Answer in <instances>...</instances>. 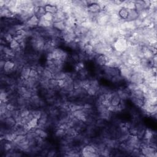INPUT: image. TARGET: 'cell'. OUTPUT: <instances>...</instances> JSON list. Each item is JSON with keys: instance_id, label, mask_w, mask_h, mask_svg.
I'll use <instances>...</instances> for the list:
<instances>
[{"instance_id": "f35d334b", "label": "cell", "mask_w": 157, "mask_h": 157, "mask_svg": "<svg viewBox=\"0 0 157 157\" xmlns=\"http://www.w3.org/2000/svg\"><path fill=\"white\" fill-rule=\"evenodd\" d=\"M82 52H84L87 55L89 56V55H91L93 54H95L93 52V47L89 44V43L87 44H85V46H84V49L82 51Z\"/></svg>"}, {"instance_id": "5bb4252c", "label": "cell", "mask_w": 157, "mask_h": 157, "mask_svg": "<svg viewBox=\"0 0 157 157\" xmlns=\"http://www.w3.org/2000/svg\"><path fill=\"white\" fill-rule=\"evenodd\" d=\"M73 114L74 117H76L80 121L83 122L84 123L85 122V121L87 120V118L88 117V115L86 114L83 109L78 110V111H76L75 112H73Z\"/></svg>"}, {"instance_id": "60d3db41", "label": "cell", "mask_w": 157, "mask_h": 157, "mask_svg": "<svg viewBox=\"0 0 157 157\" xmlns=\"http://www.w3.org/2000/svg\"><path fill=\"white\" fill-rule=\"evenodd\" d=\"M44 8H45L46 12H49V13H51L52 14H55V13H56V12L58 11V9L56 7L51 6L49 4H47V6H46Z\"/></svg>"}, {"instance_id": "ac0fdd59", "label": "cell", "mask_w": 157, "mask_h": 157, "mask_svg": "<svg viewBox=\"0 0 157 157\" xmlns=\"http://www.w3.org/2000/svg\"><path fill=\"white\" fill-rule=\"evenodd\" d=\"M121 101L120 98L117 95V93L116 92L115 90H114V91L112 93V98L111 99V104L112 106H117L120 104Z\"/></svg>"}, {"instance_id": "74e56055", "label": "cell", "mask_w": 157, "mask_h": 157, "mask_svg": "<svg viewBox=\"0 0 157 157\" xmlns=\"http://www.w3.org/2000/svg\"><path fill=\"white\" fill-rule=\"evenodd\" d=\"M30 114L32 115L33 118L39 119L40 118L42 114V109H30Z\"/></svg>"}, {"instance_id": "7c38bea8", "label": "cell", "mask_w": 157, "mask_h": 157, "mask_svg": "<svg viewBox=\"0 0 157 157\" xmlns=\"http://www.w3.org/2000/svg\"><path fill=\"white\" fill-rule=\"evenodd\" d=\"M31 70V66L28 64L25 65L20 73V77L23 79H27L29 78L30 71Z\"/></svg>"}, {"instance_id": "9c48e42d", "label": "cell", "mask_w": 157, "mask_h": 157, "mask_svg": "<svg viewBox=\"0 0 157 157\" xmlns=\"http://www.w3.org/2000/svg\"><path fill=\"white\" fill-rule=\"evenodd\" d=\"M144 77L143 74L141 73H133L128 82L136 84L137 85H139L144 82Z\"/></svg>"}, {"instance_id": "5b68a950", "label": "cell", "mask_w": 157, "mask_h": 157, "mask_svg": "<svg viewBox=\"0 0 157 157\" xmlns=\"http://www.w3.org/2000/svg\"><path fill=\"white\" fill-rule=\"evenodd\" d=\"M96 20L98 27H105L109 23V15L101 10L96 14Z\"/></svg>"}, {"instance_id": "603a6c76", "label": "cell", "mask_w": 157, "mask_h": 157, "mask_svg": "<svg viewBox=\"0 0 157 157\" xmlns=\"http://www.w3.org/2000/svg\"><path fill=\"white\" fill-rule=\"evenodd\" d=\"M129 100L131 102V103L134 106V107H136V108L140 109L144 104V100L139 99L134 96H131V95H130V98Z\"/></svg>"}, {"instance_id": "44dd1931", "label": "cell", "mask_w": 157, "mask_h": 157, "mask_svg": "<svg viewBox=\"0 0 157 157\" xmlns=\"http://www.w3.org/2000/svg\"><path fill=\"white\" fill-rule=\"evenodd\" d=\"M66 135V134L65 130H63L61 128H58L54 130V137L56 139L60 140V139H62V138H63Z\"/></svg>"}, {"instance_id": "7dc6e473", "label": "cell", "mask_w": 157, "mask_h": 157, "mask_svg": "<svg viewBox=\"0 0 157 157\" xmlns=\"http://www.w3.org/2000/svg\"><path fill=\"white\" fill-rule=\"evenodd\" d=\"M73 85H74V90L79 89L80 88H82V80L79 78H76L74 79L73 82Z\"/></svg>"}, {"instance_id": "52a82bcc", "label": "cell", "mask_w": 157, "mask_h": 157, "mask_svg": "<svg viewBox=\"0 0 157 157\" xmlns=\"http://www.w3.org/2000/svg\"><path fill=\"white\" fill-rule=\"evenodd\" d=\"M142 153L145 157H156L157 149L150 146H144L140 148Z\"/></svg>"}, {"instance_id": "2e32d148", "label": "cell", "mask_w": 157, "mask_h": 157, "mask_svg": "<svg viewBox=\"0 0 157 157\" xmlns=\"http://www.w3.org/2000/svg\"><path fill=\"white\" fill-rule=\"evenodd\" d=\"M0 16L1 18H11L14 17V15L6 7L0 8Z\"/></svg>"}, {"instance_id": "277c9868", "label": "cell", "mask_w": 157, "mask_h": 157, "mask_svg": "<svg viewBox=\"0 0 157 157\" xmlns=\"http://www.w3.org/2000/svg\"><path fill=\"white\" fill-rule=\"evenodd\" d=\"M120 75L123 78L125 83L128 82L130 78L133 74V66H130L126 65H122L118 68Z\"/></svg>"}, {"instance_id": "1f68e13d", "label": "cell", "mask_w": 157, "mask_h": 157, "mask_svg": "<svg viewBox=\"0 0 157 157\" xmlns=\"http://www.w3.org/2000/svg\"><path fill=\"white\" fill-rule=\"evenodd\" d=\"M99 89H96V88L90 86L87 89V95L93 96V97H96L98 95Z\"/></svg>"}, {"instance_id": "3957f363", "label": "cell", "mask_w": 157, "mask_h": 157, "mask_svg": "<svg viewBox=\"0 0 157 157\" xmlns=\"http://www.w3.org/2000/svg\"><path fill=\"white\" fill-rule=\"evenodd\" d=\"M112 47L115 51L120 52L121 53L125 52L128 48L127 39L122 36H120L115 41Z\"/></svg>"}, {"instance_id": "d590c367", "label": "cell", "mask_w": 157, "mask_h": 157, "mask_svg": "<svg viewBox=\"0 0 157 157\" xmlns=\"http://www.w3.org/2000/svg\"><path fill=\"white\" fill-rule=\"evenodd\" d=\"M131 96H134L141 100H144V98H145V95H144V93H143V92L139 89L134 90V92H131Z\"/></svg>"}, {"instance_id": "ab89813d", "label": "cell", "mask_w": 157, "mask_h": 157, "mask_svg": "<svg viewBox=\"0 0 157 157\" xmlns=\"http://www.w3.org/2000/svg\"><path fill=\"white\" fill-rule=\"evenodd\" d=\"M53 27L54 28H55L56 30H57L61 31V32L63 31H64L65 30V28H66V26H65V25L63 21L59 22H57V23H54Z\"/></svg>"}, {"instance_id": "7402d4cb", "label": "cell", "mask_w": 157, "mask_h": 157, "mask_svg": "<svg viewBox=\"0 0 157 157\" xmlns=\"http://www.w3.org/2000/svg\"><path fill=\"white\" fill-rule=\"evenodd\" d=\"M87 11H89V12H91V13H93V14H98V12H99L100 11H101V8H100V6H99V4L96 3V1L95 3L92 4L88 6Z\"/></svg>"}, {"instance_id": "f6af8a7d", "label": "cell", "mask_w": 157, "mask_h": 157, "mask_svg": "<svg viewBox=\"0 0 157 157\" xmlns=\"http://www.w3.org/2000/svg\"><path fill=\"white\" fill-rule=\"evenodd\" d=\"M65 131H66V135L73 136V137H74L75 136H76L78 134L77 131L76 130V129L71 127H69L66 130H65Z\"/></svg>"}, {"instance_id": "bcb514c9", "label": "cell", "mask_w": 157, "mask_h": 157, "mask_svg": "<svg viewBox=\"0 0 157 157\" xmlns=\"http://www.w3.org/2000/svg\"><path fill=\"white\" fill-rule=\"evenodd\" d=\"M28 89H27V88L25 87H19L17 88V89L16 90V93L18 96H23L25 94Z\"/></svg>"}, {"instance_id": "9a60e30c", "label": "cell", "mask_w": 157, "mask_h": 157, "mask_svg": "<svg viewBox=\"0 0 157 157\" xmlns=\"http://www.w3.org/2000/svg\"><path fill=\"white\" fill-rule=\"evenodd\" d=\"M63 22L66 28H70L74 29V27H76V20L73 15L66 18Z\"/></svg>"}, {"instance_id": "9f6ffc18", "label": "cell", "mask_w": 157, "mask_h": 157, "mask_svg": "<svg viewBox=\"0 0 157 157\" xmlns=\"http://www.w3.org/2000/svg\"><path fill=\"white\" fill-rule=\"evenodd\" d=\"M53 17H54V14L49 13V12H46V13L44 14V15L42 18H43V19H44L46 20L52 22L53 21Z\"/></svg>"}, {"instance_id": "4fadbf2b", "label": "cell", "mask_w": 157, "mask_h": 157, "mask_svg": "<svg viewBox=\"0 0 157 157\" xmlns=\"http://www.w3.org/2000/svg\"><path fill=\"white\" fill-rule=\"evenodd\" d=\"M66 18V16L63 13V12L62 11L61 9H58V11L56 12V13L54 14L52 22L53 23H57L59 22L64 21Z\"/></svg>"}, {"instance_id": "ba28073f", "label": "cell", "mask_w": 157, "mask_h": 157, "mask_svg": "<svg viewBox=\"0 0 157 157\" xmlns=\"http://www.w3.org/2000/svg\"><path fill=\"white\" fill-rule=\"evenodd\" d=\"M108 60V58L104 55H96L93 61L98 67L101 68L106 65Z\"/></svg>"}, {"instance_id": "94428289", "label": "cell", "mask_w": 157, "mask_h": 157, "mask_svg": "<svg viewBox=\"0 0 157 157\" xmlns=\"http://www.w3.org/2000/svg\"><path fill=\"white\" fill-rule=\"evenodd\" d=\"M6 61V60H5L3 58H1V60H0V69H1V72H2L3 71V68H4V66L5 65Z\"/></svg>"}, {"instance_id": "83f0119b", "label": "cell", "mask_w": 157, "mask_h": 157, "mask_svg": "<svg viewBox=\"0 0 157 157\" xmlns=\"http://www.w3.org/2000/svg\"><path fill=\"white\" fill-rule=\"evenodd\" d=\"M128 17L127 18V21H134L138 18L137 12L134 10H128Z\"/></svg>"}, {"instance_id": "7bdbcfd3", "label": "cell", "mask_w": 157, "mask_h": 157, "mask_svg": "<svg viewBox=\"0 0 157 157\" xmlns=\"http://www.w3.org/2000/svg\"><path fill=\"white\" fill-rule=\"evenodd\" d=\"M37 124H38V119L33 118L32 120H31L27 125L28 129L30 130L33 128H36L37 126Z\"/></svg>"}, {"instance_id": "f907efd6", "label": "cell", "mask_w": 157, "mask_h": 157, "mask_svg": "<svg viewBox=\"0 0 157 157\" xmlns=\"http://www.w3.org/2000/svg\"><path fill=\"white\" fill-rule=\"evenodd\" d=\"M9 46L10 47V48L12 49V50H14L17 48H18V47L20 46V44L19 43H18L15 39H13V40H12L9 44Z\"/></svg>"}, {"instance_id": "816d5d0a", "label": "cell", "mask_w": 157, "mask_h": 157, "mask_svg": "<svg viewBox=\"0 0 157 157\" xmlns=\"http://www.w3.org/2000/svg\"><path fill=\"white\" fill-rule=\"evenodd\" d=\"M20 111L21 116L22 118L27 117L28 115L30 114V109L28 108H25L21 109H20Z\"/></svg>"}, {"instance_id": "ee69618b", "label": "cell", "mask_w": 157, "mask_h": 157, "mask_svg": "<svg viewBox=\"0 0 157 157\" xmlns=\"http://www.w3.org/2000/svg\"><path fill=\"white\" fill-rule=\"evenodd\" d=\"M125 84H126V85H125V86L127 88L128 90L130 92H134V90L138 89V85H137L136 84L131 83V82H127V83H125Z\"/></svg>"}, {"instance_id": "4316f807", "label": "cell", "mask_w": 157, "mask_h": 157, "mask_svg": "<svg viewBox=\"0 0 157 157\" xmlns=\"http://www.w3.org/2000/svg\"><path fill=\"white\" fill-rule=\"evenodd\" d=\"M34 15L40 19L46 13L45 8L43 7H35L34 9Z\"/></svg>"}, {"instance_id": "f1b7e54d", "label": "cell", "mask_w": 157, "mask_h": 157, "mask_svg": "<svg viewBox=\"0 0 157 157\" xmlns=\"http://www.w3.org/2000/svg\"><path fill=\"white\" fill-rule=\"evenodd\" d=\"M121 19L120 17L118 14H112L109 15V23L113 25H116L119 23V21Z\"/></svg>"}, {"instance_id": "b9f144b4", "label": "cell", "mask_w": 157, "mask_h": 157, "mask_svg": "<svg viewBox=\"0 0 157 157\" xmlns=\"http://www.w3.org/2000/svg\"><path fill=\"white\" fill-rule=\"evenodd\" d=\"M130 156H135V157H137V156L145 157L144 156V155L142 153L140 149H133V150H132L131 152L130 153Z\"/></svg>"}, {"instance_id": "e575fe53", "label": "cell", "mask_w": 157, "mask_h": 157, "mask_svg": "<svg viewBox=\"0 0 157 157\" xmlns=\"http://www.w3.org/2000/svg\"><path fill=\"white\" fill-rule=\"evenodd\" d=\"M156 135V133L153 132L151 129L147 128L144 133L143 139H147V140H150L152 138Z\"/></svg>"}, {"instance_id": "680465c9", "label": "cell", "mask_w": 157, "mask_h": 157, "mask_svg": "<svg viewBox=\"0 0 157 157\" xmlns=\"http://www.w3.org/2000/svg\"><path fill=\"white\" fill-rule=\"evenodd\" d=\"M49 152V149H42V150L41 151L40 153H39V156H47V153Z\"/></svg>"}, {"instance_id": "7a4b0ae2", "label": "cell", "mask_w": 157, "mask_h": 157, "mask_svg": "<svg viewBox=\"0 0 157 157\" xmlns=\"http://www.w3.org/2000/svg\"><path fill=\"white\" fill-rule=\"evenodd\" d=\"M52 54L53 55L54 60V59L61 60L65 62L66 63H67V61L70 56V55H69L65 50L63 49L61 47L55 48L52 51Z\"/></svg>"}, {"instance_id": "d4e9b609", "label": "cell", "mask_w": 157, "mask_h": 157, "mask_svg": "<svg viewBox=\"0 0 157 157\" xmlns=\"http://www.w3.org/2000/svg\"><path fill=\"white\" fill-rule=\"evenodd\" d=\"M16 136L17 135L15 133H12V132H9V133H6L5 134L1 136V140H3L8 142H12L14 141Z\"/></svg>"}, {"instance_id": "db71d44e", "label": "cell", "mask_w": 157, "mask_h": 157, "mask_svg": "<svg viewBox=\"0 0 157 157\" xmlns=\"http://www.w3.org/2000/svg\"><path fill=\"white\" fill-rule=\"evenodd\" d=\"M33 118L32 115H31V114L28 115L27 117H23L22 119V123L23 124V125H28V123L32 120V119Z\"/></svg>"}, {"instance_id": "e0dca14e", "label": "cell", "mask_w": 157, "mask_h": 157, "mask_svg": "<svg viewBox=\"0 0 157 157\" xmlns=\"http://www.w3.org/2000/svg\"><path fill=\"white\" fill-rule=\"evenodd\" d=\"M111 82L114 85L117 86V87H120L121 85H123V83L125 82L123 79V78L120 76V74L117 75V76H115L114 77H112L110 80Z\"/></svg>"}, {"instance_id": "f5cc1de1", "label": "cell", "mask_w": 157, "mask_h": 157, "mask_svg": "<svg viewBox=\"0 0 157 157\" xmlns=\"http://www.w3.org/2000/svg\"><path fill=\"white\" fill-rule=\"evenodd\" d=\"M30 78H38L39 77V73L35 70L34 68H31V70L30 73Z\"/></svg>"}, {"instance_id": "11a10c76", "label": "cell", "mask_w": 157, "mask_h": 157, "mask_svg": "<svg viewBox=\"0 0 157 157\" xmlns=\"http://www.w3.org/2000/svg\"><path fill=\"white\" fill-rule=\"evenodd\" d=\"M6 108H7V109L8 111H14L16 109H18V108H17V106L16 104H14L13 103H7V106H6Z\"/></svg>"}, {"instance_id": "6da1fadb", "label": "cell", "mask_w": 157, "mask_h": 157, "mask_svg": "<svg viewBox=\"0 0 157 157\" xmlns=\"http://www.w3.org/2000/svg\"><path fill=\"white\" fill-rule=\"evenodd\" d=\"M81 156L97 157L100 156L96 149L92 144H87L81 150Z\"/></svg>"}, {"instance_id": "d6986e66", "label": "cell", "mask_w": 157, "mask_h": 157, "mask_svg": "<svg viewBox=\"0 0 157 157\" xmlns=\"http://www.w3.org/2000/svg\"><path fill=\"white\" fill-rule=\"evenodd\" d=\"M105 43L99 42L96 45L93 46V52L96 55H103L104 52Z\"/></svg>"}, {"instance_id": "836d02e7", "label": "cell", "mask_w": 157, "mask_h": 157, "mask_svg": "<svg viewBox=\"0 0 157 157\" xmlns=\"http://www.w3.org/2000/svg\"><path fill=\"white\" fill-rule=\"evenodd\" d=\"M109 124L108 122H106L105 120H103L101 118H97L95 122V126L99 130H101L103 128H106L107 126H108Z\"/></svg>"}, {"instance_id": "8fae6325", "label": "cell", "mask_w": 157, "mask_h": 157, "mask_svg": "<svg viewBox=\"0 0 157 157\" xmlns=\"http://www.w3.org/2000/svg\"><path fill=\"white\" fill-rule=\"evenodd\" d=\"M114 114H113L112 112H111L108 109L103 112L97 114V118H101V119H103V120H105L107 122L111 123L113 118H114Z\"/></svg>"}, {"instance_id": "6f0895ef", "label": "cell", "mask_w": 157, "mask_h": 157, "mask_svg": "<svg viewBox=\"0 0 157 157\" xmlns=\"http://www.w3.org/2000/svg\"><path fill=\"white\" fill-rule=\"evenodd\" d=\"M119 106H120V108L121 110L122 111V112L125 111V110L127 109V106H128L127 101H123V100H121L120 103V104H119Z\"/></svg>"}, {"instance_id": "8992f818", "label": "cell", "mask_w": 157, "mask_h": 157, "mask_svg": "<svg viewBox=\"0 0 157 157\" xmlns=\"http://www.w3.org/2000/svg\"><path fill=\"white\" fill-rule=\"evenodd\" d=\"M115 90L117 95L120 98L121 100L127 101L130 99L131 92L128 90L127 88L125 86L121 85L120 87H118V88Z\"/></svg>"}, {"instance_id": "91938a15", "label": "cell", "mask_w": 157, "mask_h": 157, "mask_svg": "<svg viewBox=\"0 0 157 157\" xmlns=\"http://www.w3.org/2000/svg\"><path fill=\"white\" fill-rule=\"evenodd\" d=\"M44 55H45L46 60H54L53 55H52V53L46 54H44Z\"/></svg>"}, {"instance_id": "d6a6232c", "label": "cell", "mask_w": 157, "mask_h": 157, "mask_svg": "<svg viewBox=\"0 0 157 157\" xmlns=\"http://www.w3.org/2000/svg\"><path fill=\"white\" fill-rule=\"evenodd\" d=\"M68 74V72H66L65 71H59L53 74V78L56 80H63L67 77Z\"/></svg>"}, {"instance_id": "4dcf8cb0", "label": "cell", "mask_w": 157, "mask_h": 157, "mask_svg": "<svg viewBox=\"0 0 157 157\" xmlns=\"http://www.w3.org/2000/svg\"><path fill=\"white\" fill-rule=\"evenodd\" d=\"M122 8L127 10L135 9V1H124L122 4Z\"/></svg>"}, {"instance_id": "f546056e", "label": "cell", "mask_w": 157, "mask_h": 157, "mask_svg": "<svg viewBox=\"0 0 157 157\" xmlns=\"http://www.w3.org/2000/svg\"><path fill=\"white\" fill-rule=\"evenodd\" d=\"M125 26L126 30L130 33H133L137 29L134 21H127L125 23Z\"/></svg>"}, {"instance_id": "cb8c5ba5", "label": "cell", "mask_w": 157, "mask_h": 157, "mask_svg": "<svg viewBox=\"0 0 157 157\" xmlns=\"http://www.w3.org/2000/svg\"><path fill=\"white\" fill-rule=\"evenodd\" d=\"M53 24L54 23L52 22L47 21V20L43 19L42 18H41L39 19L38 27L42 28L44 29H46V28L53 27Z\"/></svg>"}, {"instance_id": "681fc988", "label": "cell", "mask_w": 157, "mask_h": 157, "mask_svg": "<svg viewBox=\"0 0 157 157\" xmlns=\"http://www.w3.org/2000/svg\"><path fill=\"white\" fill-rule=\"evenodd\" d=\"M128 11L125 8H122V9L120 11V12H118V15L121 18L123 19H127V18L128 17Z\"/></svg>"}, {"instance_id": "ffe728a7", "label": "cell", "mask_w": 157, "mask_h": 157, "mask_svg": "<svg viewBox=\"0 0 157 157\" xmlns=\"http://www.w3.org/2000/svg\"><path fill=\"white\" fill-rule=\"evenodd\" d=\"M1 125H4V127L11 128L12 127H14V125H16V122L15 120V119L13 117H8L5 118V120H4L3 122H1Z\"/></svg>"}, {"instance_id": "c3c4849f", "label": "cell", "mask_w": 157, "mask_h": 157, "mask_svg": "<svg viewBox=\"0 0 157 157\" xmlns=\"http://www.w3.org/2000/svg\"><path fill=\"white\" fill-rule=\"evenodd\" d=\"M58 155H59L58 151H57V150H56L55 149L52 147L51 149H49V152L47 155V157H54Z\"/></svg>"}, {"instance_id": "30bf717a", "label": "cell", "mask_w": 157, "mask_h": 157, "mask_svg": "<svg viewBox=\"0 0 157 157\" xmlns=\"http://www.w3.org/2000/svg\"><path fill=\"white\" fill-rule=\"evenodd\" d=\"M39 19L35 15L31 17L30 19L24 25L29 29H34L38 27Z\"/></svg>"}, {"instance_id": "8d00e7d4", "label": "cell", "mask_w": 157, "mask_h": 157, "mask_svg": "<svg viewBox=\"0 0 157 157\" xmlns=\"http://www.w3.org/2000/svg\"><path fill=\"white\" fill-rule=\"evenodd\" d=\"M77 73V75H78V78H79L80 79H85V78H87V77H89V72L86 68L82 69L81 70H80L79 71H78Z\"/></svg>"}, {"instance_id": "484cf974", "label": "cell", "mask_w": 157, "mask_h": 157, "mask_svg": "<svg viewBox=\"0 0 157 157\" xmlns=\"http://www.w3.org/2000/svg\"><path fill=\"white\" fill-rule=\"evenodd\" d=\"M55 48L52 45V44L51 42V40H47L44 47V51H43V54H46L48 53H52V51Z\"/></svg>"}]
</instances>
